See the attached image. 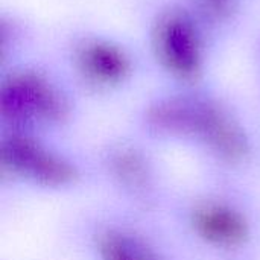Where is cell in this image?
<instances>
[{"instance_id":"3957f363","label":"cell","mask_w":260,"mask_h":260,"mask_svg":"<svg viewBox=\"0 0 260 260\" xmlns=\"http://www.w3.org/2000/svg\"><path fill=\"white\" fill-rule=\"evenodd\" d=\"M192 225L204 242L216 248H238L250 236V225L245 216L224 203L207 201L198 204L192 212Z\"/></svg>"},{"instance_id":"5b68a950","label":"cell","mask_w":260,"mask_h":260,"mask_svg":"<svg viewBox=\"0 0 260 260\" xmlns=\"http://www.w3.org/2000/svg\"><path fill=\"white\" fill-rule=\"evenodd\" d=\"M110 171L114 178L134 193L143 192L149 186V169L145 158L129 149L117 151L110 157Z\"/></svg>"},{"instance_id":"7a4b0ae2","label":"cell","mask_w":260,"mask_h":260,"mask_svg":"<svg viewBox=\"0 0 260 260\" xmlns=\"http://www.w3.org/2000/svg\"><path fill=\"white\" fill-rule=\"evenodd\" d=\"M0 155L9 174L44 187H62L76 178V169L69 160L24 136L5 139Z\"/></svg>"},{"instance_id":"277c9868","label":"cell","mask_w":260,"mask_h":260,"mask_svg":"<svg viewBox=\"0 0 260 260\" xmlns=\"http://www.w3.org/2000/svg\"><path fill=\"white\" fill-rule=\"evenodd\" d=\"M98 251L102 260H161L142 239L120 230H108L101 235Z\"/></svg>"},{"instance_id":"6da1fadb","label":"cell","mask_w":260,"mask_h":260,"mask_svg":"<svg viewBox=\"0 0 260 260\" xmlns=\"http://www.w3.org/2000/svg\"><path fill=\"white\" fill-rule=\"evenodd\" d=\"M154 120L161 129L197 137L227 163L245 160L250 151L242 129L212 107H166L154 114Z\"/></svg>"}]
</instances>
